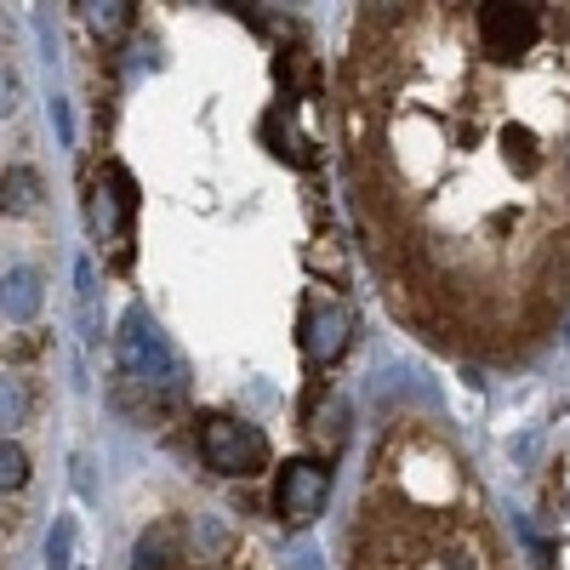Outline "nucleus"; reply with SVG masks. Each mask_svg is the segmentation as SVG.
Here are the masks:
<instances>
[{"label":"nucleus","instance_id":"0eeeda50","mask_svg":"<svg viewBox=\"0 0 570 570\" xmlns=\"http://www.w3.org/2000/svg\"><path fill=\"white\" fill-rule=\"evenodd\" d=\"M69 553H75V525L58 519L52 537H46V570H69Z\"/></svg>","mask_w":570,"mask_h":570},{"label":"nucleus","instance_id":"39448f33","mask_svg":"<svg viewBox=\"0 0 570 570\" xmlns=\"http://www.w3.org/2000/svg\"><path fill=\"white\" fill-rule=\"evenodd\" d=\"M348 343V314L343 308H320L314 320H308V354L314 360H331Z\"/></svg>","mask_w":570,"mask_h":570},{"label":"nucleus","instance_id":"423d86ee","mask_svg":"<svg viewBox=\"0 0 570 570\" xmlns=\"http://www.w3.org/2000/svg\"><path fill=\"white\" fill-rule=\"evenodd\" d=\"M35 308H40V285H35V274H29V268L7 274V314H12V320H35Z\"/></svg>","mask_w":570,"mask_h":570},{"label":"nucleus","instance_id":"f257e3e1","mask_svg":"<svg viewBox=\"0 0 570 570\" xmlns=\"http://www.w3.org/2000/svg\"><path fill=\"white\" fill-rule=\"evenodd\" d=\"M120 360H126V371L137 376V383H155L160 394H183V365H177V354L166 348V337L155 331V320L142 308L120 331Z\"/></svg>","mask_w":570,"mask_h":570},{"label":"nucleus","instance_id":"6e6552de","mask_svg":"<svg viewBox=\"0 0 570 570\" xmlns=\"http://www.w3.org/2000/svg\"><path fill=\"white\" fill-rule=\"evenodd\" d=\"M126 12L131 7H86V18H91V29H98V35H120L126 29Z\"/></svg>","mask_w":570,"mask_h":570},{"label":"nucleus","instance_id":"1a4fd4ad","mask_svg":"<svg viewBox=\"0 0 570 570\" xmlns=\"http://www.w3.org/2000/svg\"><path fill=\"white\" fill-rule=\"evenodd\" d=\"M0 468H7V491L23 485V480H29V456H23V445L7 440V451H0Z\"/></svg>","mask_w":570,"mask_h":570},{"label":"nucleus","instance_id":"9b49d317","mask_svg":"<svg viewBox=\"0 0 570 570\" xmlns=\"http://www.w3.org/2000/svg\"><path fill=\"white\" fill-rule=\"evenodd\" d=\"M137 570H166V553H160V542H155V548L142 542V553H137Z\"/></svg>","mask_w":570,"mask_h":570},{"label":"nucleus","instance_id":"9d476101","mask_svg":"<svg viewBox=\"0 0 570 570\" xmlns=\"http://www.w3.org/2000/svg\"><path fill=\"white\" fill-rule=\"evenodd\" d=\"M29 171H18V177H7V206H29Z\"/></svg>","mask_w":570,"mask_h":570},{"label":"nucleus","instance_id":"7ed1b4c3","mask_svg":"<svg viewBox=\"0 0 570 570\" xmlns=\"http://www.w3.org/2000/svg\"><path fill=\"white\" fill-rule=\"evenodd\" d=\"M331 497V473L320 462H285L279 473V513L292 519V525H308V519L325 508Z\"/></svg>","mask_w":570,"mask_h":570},{"label":"nucleus","instance_id":"f03ea898","mask_svg":"<svg viewBox=\"0 0 570 570\" xmlns=\"http://www.w3.org/2000/svg\"><path fill=\"white\" fill-rule=\"evenodd\" d=\"M200 451L217 473H252L263 462V434L246 422H228V416H206L200 422Z\"/></svg>","mask_w":570,"mask_h":570},{"label":"nucleus","instance_id":"20e7f679","mask_svg":"<svg viewBox=\"0 0 570 570\" xmlns=\"http://www.w3.org/2000/svg\"><path fill=\"white\" fill-rule=\"evenodd\" d=\"M473 12H480L485 46H491V52H502V58L525 52V46H537V35H542L537 7H473Z\"/></svg>","mask_w":570,"mask_h":570}]
</instances>
